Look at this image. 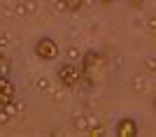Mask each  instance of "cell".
I'll list each match as a JSON object with an SVG mask.
<instances>
[{"mask_svg":"<svg viewBox=\"0 0 156 137\" xmlns=\"http://www.w3.org/2000/svg\"><path fill=\"white\" fill-rule=\"evenodd\" d=\"M105 65H107V60H105V56L100 51H86L84 56H82V60H79L84 81H89V84L100 81L103 74H105Z\"/></svg>","mask_w":156,"mask_h":137,"instance_id":"6da1fadb","label":"cell"},{"mask_svg":"<svg viewBox=\"0 0 156 137\" xmlns=\"http://www.w3.org/2000/svg\"><path fill=\"white\" fill-rule=\"evenodd\" d=\"M56 77H58V81L65 86V88H77L79 81H82V67L77 65V63H72V60H68V63H63V65L58 67V72H56Z\"/></svg>","mask_w":156,"mask_h":137,"instance_id":"7a4b0ae2","label":"cell"},{"mask_svg":"<svg viewBox=\"0 0 156 137\" xmlns=\"http://www.w3.org/2000/svg\"><path fill=\"white\" fill-rule=\"evenodd\" d=\"M35 56L40 60H54L58 58V42L54 37H40L35 42Z\"/></svg>","mask_w":156,"mask_h":137,"instance_id":"3957f363","label":"cell"},{"mask_svg":"<svg viewBox=\"0 0 156 137\" xmlns=\"http://www.w3.org/2000/svg\"><path fill=\"white\" fill-rule=\"evenodd\" d=\"M137 121L133 116H124V118H119V123L117 128H114V132H117V137H135L137 135Z\"/></svg>","mask_w":156,"mask_h":137,"instance_id":"277c9868","label":"cell"},{"mask_svg":"<svg viewBox=\"0 0 156 137\" xmlns=\"http://www.w3.org/2000/svg\"><path fill=\"white\" fill-rule=\"evenodd\" d=\"M16 98V86L12 84L9 77H0V107H5L7 102H12Z\"/></svg>","mask_w":156,"mask_h":137,"instance_id":"5b68a950","label":"cell"},{"mask_svg":"<svg viewBox=\"0 0 156 137\" xmlns=\"http://www.w3.org/2000/svg\"><path fill=\"white\" fill-rule=\"evenodd\" d=\"M12 72V60L7 58V53L0 51V77H9Z\"/></svg>","mask_w":156,"mask_h":137,"instance_id":"8992f818","label":"cell"},{"mask_svg":"<svg viewBox=\"0 0 156 137\" xmlns=\"http://www.w3.org/2000/svg\"><path fill=\"white\" fill-rule=\"evenodd\" d=\"M37 9V2L35 0H23L19 7H16V14H33Z\"/></svg>","mask_w":156,"mask_h":137,"instance_id":"52a82bcc","label":"cell"},{"mask_svg":"<svg viewBox=\"0 0 156 137\" xmlns=\"http://www.w3.org/2000/svg\"><path fill=\"white\" fill-rule=\"evenodd\" d=\"M82 56H84V53H79L77 46H70V49H68V58H70L72 63H75V60H82Z\"/></svg>","mask_w":156,"mask_h":137,"instance_id":"ba28073f","label":"cell"},{"mask_svg":"<svg viewBox=\"0 0 156 137\" xmlns=\"http://www.w3.org/2000/svg\"><path fill=\"white\" fill-rule=\"evenodd\" d=\"M68 5V12H79L82 9V0H65Z\"/></svg>","mask_w":156,"mask_h":137,"instance_id":"9c48e42d","label":"cell"},{"mask_svg":"<svg viewBox=\"0 0 156 137\" xmlns=\"http://www.w3.org/2000/svg\"><path fill=\"white\" fill-rule=\"evenodd\" d=\"M9 46H12V42H9V39H7V37H5V35H0V51L5 53V51H7V49H9Z\"/></svg>","mask_w":156,"mask_h":137,"instance_id":"30bf717a","label":"cell"},{"mask_svg":"<svg viewBox=\"0 0 156 137\" xmlns=\"http://www.w3.org/2000/svg\"><path fill=\"white\" fill-rule=\"evenodd\" d=\"M54 9H56V12H68V5H65V0H56V2H54Z\"/></svg>","mask_w":156,"mask_h":137,"instance_id":"8fae6325","label":"cell"},{"mask_svg":"<svg viewBox=\"0 0 156 137\" xmlns=\"http://www.w3.org/2000/svg\"><path fill=\"white\" fill-rule=\"evenodd\" d=\"M144 67H147L149 72H156V58H147L144 60Z\"/></svg>","mask_w":156,"mask_h":137,"instance_id":"7c38bea8","label":"cell"},{"mask_svg":"<svg viewBox=\"0 0 156 137\" xmlns=\"http://www.w3.org/2000/svg\"><path fill=\"white\" fill-rule=\"evenodd\" d=\"M47 86H49V84H47V79H44V77L35 81V88H37V91H47Z\"/></svg>","mask_w":156,"mask_h":137,"instance_id":"4fadbf2b","label":"cell"},{"mask_svg":"<svg viewBox=\"0 0 156 137\" xmlns=\"http://www.w3.org/2000/svg\"><path fill=\"white\" fill-rule=\"evenodd\" d=\"M128 5H130V7H135V9H140V7L144 5V0H128Z\"/></svg>","mask_w":156,"mask_h":137,"instance_id":"5bb4252c","label":"cell"},{"mask_svg":"<svg viewBox=\"0 0 156 137\" xmlns=\"http://www.w3.org/2000/svg\"><path fill=\"white\" fill-rule=\"evenodd\" d=\"M149 33H156V19H149Z\"/></svg>","mask_w":156,"mask_h":137,"instance_id":"9a60e30c","label":"cell"},{"mask_svg":"<svg viewBox=\"0 0 156 137\" xmlns=\"http://www.w3.org/2000/svg\"><path fill=\"white\" fill-rule=\"evenodd\" d=\"M98 2H100V5H105V7H110V5H114L117 0H98Z\"/></svg>","mask_w":156,"mask_h":137,"instance_id":"2e32d148","label":"cell"},{"mask_svg":"<svg viewBox=\"0 0 156 137\" xmlns=\"http://www.w3.org/2000/svg\"><path fill=\"white\" fill-rule=\"evenodd\" d=\"M154 107H156V95H154Z\"/></svg>","mask_w":156,"mask_h":137,"instance_id":"e0dca14e","label":"cell"}]
</instances>
